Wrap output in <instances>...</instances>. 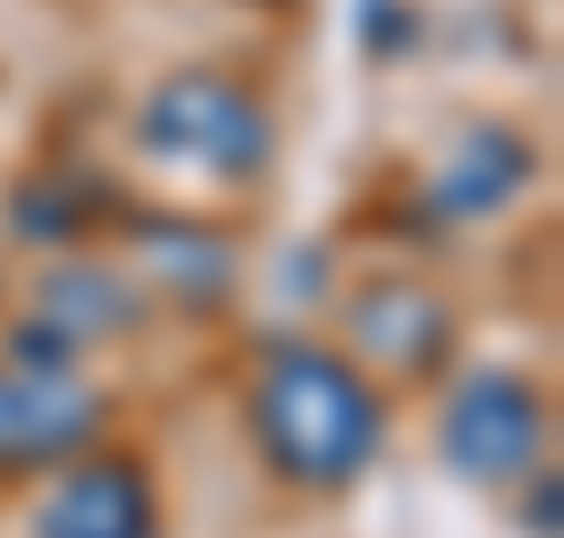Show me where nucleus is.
Wrapping results in <instances>:
<instances>
[{
    "instance_id": "obj_4",
    "label": "nucleus",
    "mask_w": 564,
    "mask_h": 538,
    "mask_svg": "<svg viewBox=\"0 0 564 538\" xmlns=\"http://www.w3.org/2000/svg\"><path fill=\"white\" fill-rule=\"evenodd\" d=\"M43 538H152V496H143L135 471H76L68 488L51 496L43 514Z\"/></svg>"
},
{
    "instance_id": "obj_7",
    "label": "nucleus",
    "mask_w": 564,
    "mask_h": 538,
    "mask_svg": "<svg viewBox=\"0 0 564 538\" xmlns=\"http://www.w3.org/2000/svg\"><path fill=\"white\" fill-rule=\"evenodd\" d=\"M51 311H59V337H76V328L118 320V311H135V304H127V286H110V278H85V270H68V278H51Z\"/></svg>"
},
{
    "instance_id": "obj_5",
    "label": "nucleus",
    "mask_w": 564,
    "mask_h": 538,
    "mask_svg": "<svg viewBox=\"0 0 564 538\" xmlns=\"http://www.w3.org/2000/svg\"><path fill=\"white\" fill-rule=\"evenodd\" d=\"M85 429H94V404L76 387H18V378H0V463L9 454H59Z\"/></svg>"
},
{
    "instance_id": "obj_6",
    "label": "nucleus",
    "mask_w": 564,
    "mask_h": 538,
    "mask_svg": "<svg viewBox=\"0 0 564 538\" xmlns=\"http://www.w3.org/2000/svg\"><path fill=\"white\" fill-rule=\"evenodd\" d=\"M522 177H531V152H522L514 135L480 127V135H464V152L447 161V177H438V202H447V211H506Z\"/></svg>"
},
{
    "instance_id": "obj_3",
    "label": "nucleus",
    "mask_w": 564,
    "mask_h": 538,
    "mask_svg": "<svg viewBox=\"0 0 564 538\" xmlns=\"http://www.w3.org/2000/svg\"><path fill=\"white\" fill-rule=\"evenodd\" d=\"M447 454L471 480H514V471L540 454V396L506 371L471 378L464 396H455V413H447Z\"/></svg>"
},
{
    "instance_id": "obj_1",
    "label": "nucleus",
    "mask_w": 564,
    "mask_h": 538,
    "mask_svg": "<svg viewBox=\"0 0 564 538\" xmlns=\"http://www.w3.org/2000/svg\"><path fill=\"white\" fill-rule=\"evenodd\" d=\"M261 438L295 480H354L362 454L379 446V404L346 362L312 345H286L261 378Z\"/></svg>"
},
{
    "instance_id": "obj_2",
    "label": "nucleus",
    "mask_w": 564,
    "mask_h": 538,
    "mask_svg": "<svg viewBox=\"0 0 564 538\" xmlns=\"http://www.w3.org/2000/svg\"><path fill=\"white\" fill-rule=\"evenodd\" d=\"M143 135L161 143V152L203 161V168H228V177L270 152V127H261L219 76H177V85H161V101L143 110Z\"/></svg>"
}]
</instances>
